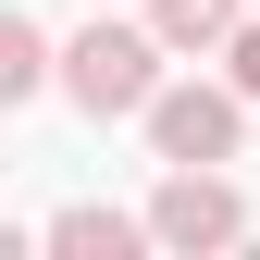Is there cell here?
I'll use <instances>...</instances> for the list:
<instances>
[{"mask_svg":"<svg viewBox=\"0 0 260 260\" xmlns=\"http://www.w3.org/2000/svg\"><path fill=\"white\" fill-rule=\"evenodd\" d=\"M62 87H75V112H149L161 100V25H87L75 50H62Z\"/></svg>","mask_w":260,"mask_h":260,"instance_id":"obj_1","label":"cell"},{"mask_svg":"<svg viewBox=\"0 0 260 260\" xmlns=\"http://www.w3.org/2000/svg\"><path fill=\"white\" fill-rule=\"evenodd\" d=\"M149 223H161V248H236L248 236V199L211 174V161H174V174L149 186Z\"/></svg>","mask_w":260,"mask_h":260,"instance_id":"obj_2","label":"cell"},{"mask_svg":"<svg viewBox=\"0 0 260 260\" xmlns=\"http://www.w3.org/2000/svg\"><path fill=\"white\" fill-rule=\"evenodd\" d=\"M236 137H248V87H161L149 100L161 161H236Z\"/></svg>","mask_w":260,"mask_h":260,"instance_id":"obj_3","label":"cell"},{"mask_svg":"<svg viewBox=\"0 0 260 260\" xmlns=\"http://www.w3.org/2000/svg\"><path fill=\"white\" fill-rule=\"evenodd\" d=\"M38 248H62V260H137V248H161V223L149 211H62Z\"/></svg>","mask_w":260,"mask_h":260,"instance_id":"obj_4","label":"cell"},{"mask_svg":"<svg viewBox=\"0 0 260 260\" xmlns=\"http://www.w3.org/2000/svg\"><path fill=\"white\" fill-rule=\"evenodd\" d=\"M236 13H248V0H149L161 50H223V38H236Z\"/></svg>","mask_w":260,"mask_h":260,"instance_id":"obj_5","label":"cell"},{"mask_svg":"<svg viewBox=\"0 0 260 260\" xmlns=\"http://www.w3.org/2000/svg\"><path fill=\"white\" fill-rule=\"evenodd\" d=\"M50 38H38V25H25V13H0V100H38V87H50Z\"/></svg>","mask_w":260,"mask_h":260,"instance_id":"obj_6","label":"cell"},{"mask_svg":"<svg viewBox=\"0 0 260 260\" xmlns=\"http://www.w3.org/2000/svg\"><path fill=\"white\" fill-rule=\"evenodd\" d=\"M223 62H236V87L260 100V25H236V38H223Z\"/></svg>","mask_w":260,"mask_h":260,"instance_id":"obj_7","label":"cell"}]
</instances>
